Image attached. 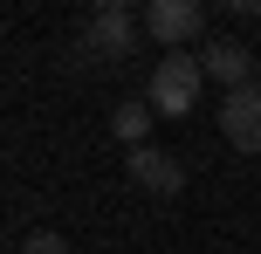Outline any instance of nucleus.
Segmentation results:
<instances>
[{
  "instance_id": "obj_1",
  "label": "nucleus",
  "mask_w": 261,
  "mask_h": 254,
  "mask_svg": "<svg viewBox=\"0 0 261 254\" xmlns=\"http://www.w3.org/2000/svg\"><path fill=\"white\" fill-rule=\"evenodd\" d=\"M138 41H144V7H130V0H103L83 21V55L90 62H124V55H138Z\"/></svg>"
},
{
  "instance_id": "obj_2",
  "label": "nucleus",
  "mask_w": 261,
  "mask_h": 254,
  "mask_svg": "<svg viewBox=\"0 0 261 254\" xmlns=\"http://www.w3.org/2000/svg\"><path fill=\"white\" fill-rule=\"evenodd\" d=\"M199 90H206L199 55H165V62L151 69V110L158 117H186V110L199 103Z\"/></svg>"
},
{
  "instance_id": "obj_3",
  "label": "nucleus",
  "mask_w": 261,
  "mask_h": 254,
  "mask_svg": "<svg viewBox=\"0 0 261 254\" xmlns=\"http://www.w3.org/2000/svg\"><path fill=\"white\" fill-rule=\"evenodd\" d=\"M144 35L165 41V48H186V41L206 35V7L199 0H144Z\"/></svg>"
},
{
  "instance_id": "obj_4",
  "label": "nucleus",
  "mask_w": 261,
  "mask_h": 254,
  "mask_svg": "<svg viewBox=\"0 0 261 254\" xmlns=\"http://www.w3.org/2000/svg\"><path fill=\"white\" fill-rule=\"evenodd\" d=\"M199 69H206V82H220V90H254V55L241 48L234 35H206V48H199Z\"/></svg>"
},
{
  "instance_id": "obj_5",
  "label": "nucleus",
  "mask_w": 261,
  "mask_h": 254,
  "mask_svg": "<svg viewBox=\"0 0 261 254\" xmlns=\"http://www.w3.org/2000/svg\"><path fill=\"white\" fill-rule=\"evenodd\" d=\"M213 117H220V131H227V145H234V151L261 158V90H227Z\"/></svg>"
},
{
  "instance_id": "obj_6",
  "label": "nucleus",
  "mask_w": 261,
  "mask_h": 254,
  "mask_svg": "<svg viewBox=\"0 0 261 254\" xmlns=\"http://www.w3.org/2000/svg\"><path fill=\"white\" fill-rule=\"evenodd\" d=\"M124 165H130V186L158 192V200H172V192L186 186V172H179V158H172V151H151V145H144V151H130Z\"/></svg>"
},
{
  "instance_id": "obj_7",
  "label": "nucleus",
  "mask_w": 261,
  "mask_h": 254,
  "mask_svg": "<svg viewBox=\"0 0 261 254\" xmlns=\"http://www.w3.org/2000/svg\"><path fill=\"white\" fill-rule=\"evenodd\" d=\"M151 117H158V110H151V96H130V103L110 110V124H117V137H124L130 151H144V131H151Z\"/></svg>"
},
{
  "instance_id": "obj_8",
  "label": "nucleus",
  "mask_w": 261,
  "mask_h": 254,
  "mask_svg": "<svg viewBox=\"0 0 261 254\" xmlns=\"http://www.w3.org/2000/svg\"><path fill=\"white\" fill-rule=\"evenodd\" d=\"M21 254H69V241H62V234H48V227H35V234L21 241Z\"/></svg>"
},
{
  "instance_id": "obj_9",
  "label": "nucleus",
  "mask_w": 261,
  "mask_h": 254,
  "mask_svg": "<svg viewBox=\"0 0 261 254\" xmlns=\"http://www.w3.org/2000/svg\"><path fill=\"white\" fill-rule=\"evenodd\" d=\"M234 14H248V21H261V0H234Z\"/></svg>"
},
{
  "instance_id": "obj_10",
  "label": "nucleus",
  "mask_w": 261,
  "mask_h": 254,
  "mask_svg": "<svg viewBox=\"0 0 261 254\" xmlns=\"http://www.w3.org/2000/svg\"><path fill=\"white\" fill-rule=\"evenodd\" d=\"M254 90H261V69H254Z\"/></svg>"
}]
</instances>
